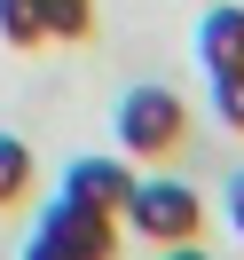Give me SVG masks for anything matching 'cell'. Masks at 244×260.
I'll return each mask as SVG.
<instances>
[{
  "instance_id": "10",
  "label": "cell",
  "mask_w": 244,
  "mask_h": 260,
  "mask_svg": "<svg viewBox=\"0 0 244 260\" xmlns=\"http://www.w3.org/2000/svg\"><path fill=\"white\" fill-rule=\"evenodd\" d=\"M221 213H228V229H236V237H244V166H236V174H228V189H221Z\"/></svg>"
},
{
  "instance_id": "2",
  "label": "cell",
  "mask_w": 244,
  "mask_h": 260,
  "mask_svg": "<svg viewBox=\"0 0 244 260\" xmlns=\"http://www.w3.org/2000/svg\"><path fill=\"white\" fill-rule=\"evenodd\" d=\"M111 244H118L111 213H87V205H71V197H48L24 260H111Z\"/></svg>"
},
{
  "instance_id": "7",
  "label": "cell",
  "mask_w": 244,
  "mask_h": 260,
  "mask_svg": "<svg viewBox=\"0 0 244 260\" xmlns=\"http://www.w3.org/2000/svg\"><path fill=\"white\" fill-rule=\"evenodd\" d=\"M24 197H32V150L0 134V205H24Z\"/></svg>"
},
{
  "instance_id": "6",
  "label": "cell",
  "mask_w": 244,
  "mask_h": 260,
  "mask_svg": "<svg viewBox=\"0 0 244 260\" xmlns=\"http://www.w3.org/2000/svg\"><path fill=\"white\" fill-rule=\"evenodd\" d=\"M213 118H221L228 134H244V63H213Z\"/></svg>"
},
{
  "instance_id": "8",
  "label": "cell",
  "mask_w": 244,
  "mask_h": 260,
  "mask_svg": "<svg viewBox=\"0 0 244 260\" xmlns=\"http://www.w3.org/2000/svg\"><path fill=\"white\" fill-rule=\"evenodd\" d=\"M95 24V0H40V32L48 40H79Z\"/></svg>"
},
{
  "instance_id": "11",
  "label": "cell",
  "mask_w": 244,
  "mask_h": 260,
  "mask_svg": "<svg viewBox=\"0 0 244 260\" xmlns=\"http://www.w3.org/2000/svg\"><path fill=\"white\" fill-rule=\"evenodd\" d=\"M158 260H213V252H197V244H158Z\"/></svg>"
},
{
  "instance_id": "5",
  "label": "cell",
  "mask_w": 244,
  "mask_h": 260,
  "mask_svg": "<svg viewBox=\"0 0 244 260\" xmlns=\"http://www.w3.org/2000/svg\"><path fill=\"white\" fill-rule=\"evenodd\" d=\"M197 55H205V71H213V63H244V8H236V0H213V8H205V24H197Z\"/></svg>"
},
{
  "instance_id": "1",
  "label": "cell",
  "mask_w": 244,
  "mask_h": 260,
  "mask_svg": "<svg viewBox=\"0 0 244 260\" xmlns=\"http://www.w3.org/2000/svg\"><path fill=\"white\" fill-rule=\"evenodd\" d=\"M118 229H134V237H150V244H197V229H205V197L189 189V181H173V174H134V189H126V205H118Z\"/></svg>"
},
{
  "instance_id": "3",
  "label": "cell",
  "mask_w": 244,
  "mask_h": 260,
  "mask_svg": "<svg viewBox=\"0 0 244 260\" xmlns=\"http://www.w3.org/2000/svg\"><path fill=\"white\" fill-rule=\"evenodd\" d=\"M181 134H189V111H181V95L173 87H134L126 103H118V150L126 158H173L181 150Z\"/></svg>"
},
{
  "instance_id": "9",
  "label": "cell",
  "mask_w": 244,
  "mask_h": 260,
  "mask_svg": "<svg viewBox=\"0 0 244 260\" xmlns=\"http://www.w3.org/2000/svg\"><path fill=\"white\" fill-rule=\"evenodd\" d=\"M0 40H8V48H40V0H0Z\"/></svg>"
},
{
  "instance_id": "4",
  "label": "cell",
  "mask_w": 244,
  "mask_h": 260,
  "mask_svg": "<svg viewBox=\"0 0 244 260\" xmlns=\"http://www.w3.org/2000/svg\"><path fill=\"white\" fill-rule=\"evenodd\" d=\"M126 189H134V166H118V158H79V166H63V189H55V197H71V205L111 213V221H118Z\"/></svg>"
}]
</instances>
